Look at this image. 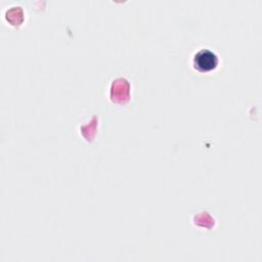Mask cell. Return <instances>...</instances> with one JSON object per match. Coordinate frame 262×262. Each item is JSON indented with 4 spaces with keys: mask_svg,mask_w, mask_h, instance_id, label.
<instances>
[{
    "mask_svg": "<svg viewBox=\"0 0 262 262\" xmlns=\"http://www.w3.org/2000/svg\"><path fill=\"white\" fill-rule=\"evenodd\" d=\"M219 57L215 51L207 48L200 49L192 57V67L199 73H211L217 69Z\"/></svg>",
    "mask_w": 262,
    "mask_h": 262,
    "instance_id": "1",
    "label": "cell"
}]
</instances>
